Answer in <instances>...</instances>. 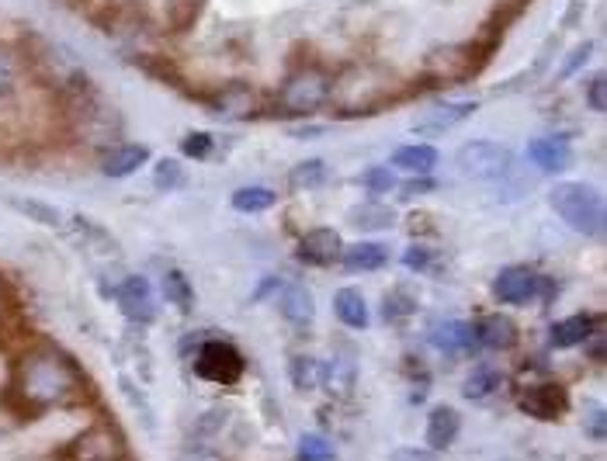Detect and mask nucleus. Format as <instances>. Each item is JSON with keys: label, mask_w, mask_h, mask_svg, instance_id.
<instances>
[{"label": "nucleus", "mask_w": 607, "mask_h": 461, "mask_svg": "<svg viewBox=\"0 0 607 461\" xmlns=\"http://www.w3.org/2000/svg\"><path fill=\"white\" fill-rule=\"evenodd\" d=\"M164 292H167V299L174 302V306L181 309V312H191V306H195V292H191L188 278H184L177 267L164 271Z\"/></svg>", "instance_id": "obj_28"}, {"label": "nucleus", "mask_w": 607, "mask_h": 461, "mask_svg": "<svg viewBox=\"0 0 607 461\" xmlns=\"http://www.w3.org/2000/svg\"><path fill=\"white\" fill-rule=\"evenodd\" d=\"M330 77L320 70H299L281 84V108L288 115H309V111H320L330 98Z\"/></svg>", "instance_id": "obj_4"}, {"label": "nucleus", "mask_w": 607, "mask_h": 461, "mask_svg": "<svg viewBox=\"0 0 607 461\" xmlns=\"http://www.w3.org/2000/svg\"><path fill=\"white\" fill-rule=\"evenodd\" d=\"M333 312H337L340 323L351 326V330H365V326H368L365 295L354 292V288H340V292L333 295Z\"/></svg>", "instance_id": "obj_18"}, {"label": "nucleus", "mask_w": 607, "mask_h": 461, "mask_svg": "<svg viewBox=\"0 0 607 461\" xmlns=\"http://www.w3.org/2000/svg\"><path fill=\"white\" fill-rule=\"evenodd\" d=\"M594 330H597L594 316H569V319H562V323L552 326V340L559 347H576V344H587Z\"/></svg>", "instance_id": "obj_22"}, {"label": "nucleus", "mask_w": 607, "mask_h": 461, "mask_svg": "<svg viewBox=\"0 0 607 461\" xmlns=\"http://www.w3.org/2000/svg\"><path fill=\"white\" fill-rule=\"evenodd\" d=\"M361 184H365L368 191H392L399 181L392 177L389 167H372V170H365V174H361Z\"/></svg>", "instance_id": "obj_34"}, {"label": "nucleus", "mask_w": 607, "mask_h": 461, "mask_svg": "<svg viewBox=\"0 0 607 461\" xmlns=\"http://www.w3.org/2000/svg\"><path fill=\"white\" fill-rule=\"evenodd\" d=\"M146 156H150V150H146V146H132V143L115 146V150L105 153V160H101V170H105L108 177H129V174H136V170L143 167Z\"/></svg>", "instance_id": "obj_17"}, {"label": "nucleus", "mask_w": 607, "mask_h": 461, "mask_svg": "<svg viewBox=\"0 0 607 461\" xmlns=\"http://www.w3.org/2000/svg\"><path fill=\"white\" fill-rule=\"evenodd\" d=\"M413 309H417V302H413L406 292H389V295H386V302H382V316L392 319V323H399V319H406Z\"/></svg>", "instance_id": "obj_32"}, {"label": "nucleus", "mask_w": 607, "mask_h": 461, "mask_svg": "<svg viewBox=\"0 0 607 461\" xmlns=\"http://www.w3.org/2000/svg\"><path fill=\"white\" fill-rule=\"evenodd\" d=\"M552 208L559 212V219L566 222L569 229H576L580 236H604V198L597 195L590 184L580 181H566V184H555L552 195H549Z\"/></svg>", "instance_id": "obj_2"}, {"label": "nucleus", "mask_w": 607, "mask_h": 461, "mask_svg": "<svg viewBox=\"0 0 607 461\" xmlns=\"http://www.w3.org/2000/svg\"><path fill=\"white\" fill-rule=\"evenodd\" d=\"M209 0H167V28L174 35H184L198 25Z\"/></svg>", "instance_id": "obj_21"}, {"label": "nucleus", "mask_w": 607, "mask_h": 461, "mask_svg": "<svg viewBox=\"0 0 607 461\" xmlns=\"http://www.w3.org/2000/svg\"><path fill=\"white\" fill-rule=\"evenodd\" d=\"M18 208H25V215H32V219H39V222H46V226H59V212L56 208H49V205H39V202H14Z\"/></svg>", "instance_id": "obj_36"}, {"label": "nucleus", "mask_w": 607, "mask_h": 461, "mask_svg": "<svg viewBox=\"0 0 607 461\" xmlns=\"http://www.w3.org/2000/svg\"><path fill=\"white\" fill-rule=\"evenodd\" d=\"M538 292V274L531 267H507L497 281H493V295L510 306H524Z\"/></svg>", "instance_id": "obj_11"}, {"label": "nucleus", "mask_w": 607, "mask_h": 461, "mask_svg": "<svg viewBox=\"0 0 607 461\" xmlns=\"http://www.w3.org/2000/svg\"><path fill=\"white\" fill-rule=\"evenodd\" d=\"M281 316H285L292 326H299V330H306V326L316 319V302H313V295H309L302 285L281 288Z\"/></svg>", "instance_id": "obj_16"}, {"label": "nucleus", "mask_w": 607, "mask_h": 461, "mask_svg": "<svg viewBox=\"0 0 607 461\" xmlns=\"http://www.w3.org/2000/svg\"><path fill=\"white\" fill-rule=\"evenodd\" d=\"M434 347H441V351H465V347L476 344V330H472V323H465V319H451V323H438L431 333Z\"/></svg>", "instance_id": "obj_19"}, {"label": "nucleus", "mask_w": 607, "mask_h": 461, "mask_svg": "<svg viewBox=\"0 0 607 461\" xmlns=\"http://www.w3.org/2000/svg\"><path fill=\"white\" fill-rule=\"evenodd\" d=\"M344 254V243H340L337 229H309L306 236H302L299 243V257L306 260V264H316V267H327V264H337V257Z\"/></svg>", "instance_id": "obj_12"}, {"label": "nucleus", "mask_w": 607, "mask_h": 461, "mask_svg": "<svg viewBox=\"0 0 607 461\" xmlns=\"http://www.w3.org/2000/svg\"><path fill=\"white\" fill-rule=\"evenodd\" d=\"M590 108H594V111H604V108H607V98H604V77H594V80H590Z\"/></svg>", "instance_id": "obj_40"}, {"label": "nucleus", "mask_w": 607, "mask_h": 461, "mask_svg": "<svg viewBox=\"0 0 607 461\" xmlns=\"http://www.w3.org/2000/svg\"><path fill=\"white\" fill-rule=\"evenodd\" d=\"M458 434H462V416L451 406L431 410V416H427V444H431V451H448L458 441Z\"/></svg>", "instance_id": "obj_14"}, {"label": "nucleus", "mask_w": 607, "mask_h": 461, "mask_svg": "<svg viewBox=\"0 0 607 461\" xmlns=\"http://www.w3.org/2000/svg\"><path fill=\"white\" fill-rule=\"evenodd\" d=\"M472 330H476V344L490 347V351H510L517 344V326L507 316H486Z\"/></svg>", "instance_id": "obj_15"}, {"label": "nucleus", "mask_w": 607, "mask_h": 461, "mask_svg": "<svg viewBox=\"0 0 607 461\" xmlns=\"http://www.w3.org/2000/svg\"><path fill=\"white\" fill-rule=\"evenodd\" d=\"M392 222H396V212H392L389 205H358V208H351V226L365 229V233H372V229H389Z\"/></svg>", "instance_id": "obj_24"}, {"label": "nucleus", "mask_w": 607, "mask_h": 461, "mask_svg": "<svg viewBox=\"0 0 607 461\" xmlns=\"http://www.w3.org/2000/svg\"><path fill=\"white\" fill-rule=\"evenodd\" d=\"M389 461H438V455L427 448H399V451H392Z\"/></svg>", "instance_id": "obj_38"}, {"label": "nucleus", "mask_w": 607, "mask_h": 461, "mask_svg": "<svg viewBox=\"0 0 607 461\" xmlns=\"http://www.w3.org/2000/svg\"><path fill=\"white\" fill-rule=\"evenodd\" d=\"M188 461H222V458L212 455V451H198V455H188Z\"/></svg>", "instance_id": "obj_44"}, {"label": "nucleus", "mask_w": 607, "mask_h": 461, "mask_svg": "<svg viewBox=\"0 0 607 461\" xmlns=\"http://www.w3.org/2000/svg\"><path fill=\"white\" fill-rule=\"evenodd\" d=\"M288 375H292V385L299 392H313L323 385V378H327V371H323V364L316 358H295L292 368H288Z\"/></svg>", "instance_id": "obj_25"}, {"label": "nucleus", "mask_w": 607, "mask_h": 461, "mask_svg": "<svg viewBox=\"0 0 607 461\" xmlns=\"http://www.w3.org/2000/svg\"><path fill=\"white\" fill-rule=\"evenodd\" d=\"M271 205H275V191H268V188H240L233 195V208L243 215L268 212Z\"/></svg>", "instance_id": "obj_29"}, {"label": "nucleus", "mask_w": 607, "mask_h": 461, "mask_svg": "<svg viewBox=\"0 0 607 461\" xmlns=\"http://www.w3.org/2000/svg\"><path fill=\"white\" fill-rule=\"evenodd\" d=\"M14 392L25 406L56 410L84 399L87 378L63 347H35L14 364Z\"/></svg>", "instance_id": "obj_1"}, {"label": "nucleus", "mask_w": 607, "mask_h": 461, "mask_svg": "<svg viewBox=\"0 0 607 461\" xmlns=\"http://www.w3.org/2000/svg\"><path fill=\"white\" fill-rule=\"evenodd\" d=\"M11 84H14V73H11V66H7V59L0 56V94L11 91Z\"/></svg>", "instance_id": "obj_43"}, {"label": "nucleus", "mask_w": 607, "mask_h": 461, "mask_svg": "<svg viewBox=\"0 0 607 461\" xmlns=\"http://www.w3.org/2000/svg\"><path fill=\"white\" fill-rule=\"evenodd\" d=\"M583 430H587V434L594 437V441H604L607 423H604V410H601V406H590L587 416H583Z\"/></svg>", "instance_id": "obj_37"}, {"label": "nucleus", "mask_w": 607, "mask_h": 461, "mask_svg": "<svg viewBox=\"0 0 607 461\" xmlns=\"http://www.w3.org/2000/svg\"><path fill=\"white\" fill-rule=\"evenodd\" d=\"M528 156H531V163H538V167L545 170V174H562V170L573 163V150H569V143H566V139H559V136L531 139Z\"/></svg>", "instance_id": "obj_13"}, {"label": "nucleus", "mask_w": 607, "mask_h": 461, "mask_svg": "<svg viewBox=\"0 0 607 461\" xmlns=\"http://www.w3.org/2000/svg\"><path fill=\"white\" fill-rule=\"evenodd\" d=\"M403 260L413 267V271H427V264H431L434 257H431V250H424V247H410Z\"/></svg>", "instance_id": "obj_39"}, {"label": "nucleus", "mask_w": 607, "mask_h": 461, "mask_svg": "<svg viewBox=\"0 0 607 461\" xmlns=\"http://www.w3.org/2000/svg\"><path fill=\"white\" fill-rule=\"evenodd\" d=\"M590 52H594V46H590V42H587V46H580V49H576L573 56H569V63L562 66V77H569V73H576V66H580V63H587V59H590Z\"/></svg>", "instance_id": "obj_41"}, {"label": "nucleus", "mask_w": 607, "mask_h": 461, "mask_svg": "<svg viewBox=\"0 0 607 461\" xmlns=\"http://www.w3.org/2000/svg\"><path fill=\"white\" fill-rule=\"evenodd\" d=\"M438 163V150L434 146H399L396 153H392V167L399 170H410V174H427V170Z\"/></svg>", "instance_id": "obj_23"}, {"label": "nucleus", "mask_w": 607, "mask_h": 461, "mask_svg": "<svg viewBox=\"0 0 607 461\" xmlns=\"http://www.w3.org/2000/svg\"><path fill=\"white\" fill-rule=\"evenodd\" d=\"M340 260H344L347 271H379L389 260V250L379 247V243H354L340 254Z\"/></svg>", "instance_id": "obj_20"}, {"label": "nucleus", "mask_w": 607, "mask_h": 461, "mask_svg": "<svg viewBox=\"0 0 607 461\" xmlns=\"http://www.w3.org/2000/svg\"><path fill=\"white\" fill-rule=\"evenodd\" d=\"M455 167L469 181H500L514 167V153L500 143H490V139H476L455 153Z\"/></svg>", "instance_id": "obj_3"}, {"label": "nucleus", "mask_w": 607, "mask_h": 461, "mask_svg": "<svg viewBox=\"0 0 607 461\" xmlns=\"http://www.w3.org/2000/svg\"><path fill=\"white\" fill-rule=\"evenodd\" d=\"M490 56H479V46L469 42V46H438L427 56V70L441 80H462L472 77L476 70H483V63Z\"/></svg>", "instance_id": "obj_6"}, {"label": "nucleus", "mask_w": 607, "mask_h": 461, "mask_svg": "<svg viewBox=\"0 0 607 461\" xmlns=\"http://www.w3.org/2000/svg\"><path fill=\"white\" fill-rule=\"evenodd\" d=\"M115 299H118V309H122L132 323H153V316H157V299H153V288H150V281L139 278V274L125 278L122 285L115 288Z\"/></svg>", "instance_id": "obj_8"}, {"label": "nucleus", "mask_w": 607, "mask_h": 461, "mask_svg": "<svg viewBox=\"0 0 607 461\" xmlns=\"http://www.w3.org/2000/svg\"><path fill=\"white\" fill-rule=\"evenodd\" d=\"M181 153L195 156V160H209V156H212V136H209V132H191V136L181 139Z\"/></svg>", "instance_id": "obj_33"}, {"label": "nucleus", "mask_w": 607, "mask_h": 461, "mask_svg": "<svg viewBox=\"0 0 607 461\" xmlns=\"http://www.w3.org/2000/svg\"><path fill=\"white\" fill-rule=\"evenodd\" d=\"M118 455H122V441H118V430L108 427L84 430L66 448V461H118Z\"/></svg>", "instance_id": "obj_7"}, {"label": "nucleus", "mask_w": 607, "mask_h": 461, "mask_svg": "<svg viewBox=\"0 0 607 461\" xmlns=\"http://www.w3.org/2000/svg\"><path fill=\"white\" fill-rule=\"evenodd\" d=\"M247 371V361L243 354L236 351L233 344L226 340H205L198 347V358H195V375L205 378V382H216V385H236Z\"/></svg>", "instance_id": "obj_5"}, {"label": "nucleus", "mask_w": 607, "mask_h": 461, "mask_svg": "<svg viewBox=\"0 0 607 461\" xmlns=\"http://www.w3.org/2000/svg\"><path fill=\"white\" fill-rule=\"evenodd\" d=\"M216 111H222V115H229V118L254 115V91H250V87L233 84L229 91H222V101L216 104Z\"/></svg>", "instance_id": "obj_26"}, {"label": "nucleus", "mask_w": 607, "mask_h": 461, "mask_svg": "<svg viewBox=\"0 0 607 461\" xmlns=\"http://www.w3.org/2000/svg\"><path fill=\"white\" fill-rule=\"evenodd\" d=\"M420 191H434V181L431 177H424V181H410V188H403V198H413V195H420Z\"/></svg>", "instance_id": "obj_42"}, {"label": "nucleus", "mask_w": 607, "mask_h": 461, "mask_svg": "<svg viewBox=\"0 0 607 461\" xmlns=\"http://www.w3.org/2000/svg\"><path fill=\"white\" fill-rule=\"evenodd\" d=\"M479 104L476 101H444V104H434V108H427L424 115H417V122H413V132H420V136H441V132L455 129L458 122H465L469 115H476Z\"/></svg>", "instance_id": "obj_10"}, {"label": "nucleus", "mask_w": 607, "mask_h": 461, "mask_svg": "<svg viewBox=\"0 0 607 461\" xmlns=\"http://www.w3.org/2000/svg\"><path fill=\"white\" fill-rule=\"evenodd\" d=\"M337 451L323 434H306L299 441V461H333Z\"/></svg>", "instance_id": "obj_31"}, {"label": "nucleus", "mask_w": 607, "mask_h": 461, "mask_svg": "<svg viewBox=\"0 0 607 461\" xmlns=\"http://www.w3.org/2000/svg\"><path fill=\"white\" fill-rule=\"evenodd\" d=\"M323 181H327V163L323 160H302L299 167H292V174H288V184H292L295 191L320 188Z\"/></svg>", "instance_id": "obj_27"}, {"label": "nucleus", "mask_w": 607, "mask_h": 461, "mask_svg": "<svg viewBox=\"0 0 607 461\" xmlns=\"http://www.w3.org/2000/svg\"><path fill=\"white\" fill-rule=\"evenodd\" d=\"M521 410L535 420H559L569 410V392L559 382H538L521 396Z\"/></svg>", "instance_id": "obj_9"}, {"label": "nucleus", "mask_w": 607, "mask_h": 461, "mask_svg": "<svg viewBox=\"0 0 607 461\" xmlns=\"http://www.w3.org/2000/svg\"><path fill=\"white\" fill-rule=\"evenodd\" d=\"M181 181H184V167L177 160H164L157 167V188H164V191L181 188Z\"/></svg>", "instance_id": "obj_35"}, {"label": "nucleus", "mask_w": 607, "mask_h": 461, "mask_svg": "<svg viewBox=\"0 0 607 461\" xmlns=\"http://www.w3.org/2000/svg\"><path fill=\"white\" fill-rule=\"evenodd\" d=\"M500 385V371L497 368H476L462 385V396L465 399H486L493 389Z\"/></svg>", "instance_id": "obj_30"}]
</instances>
